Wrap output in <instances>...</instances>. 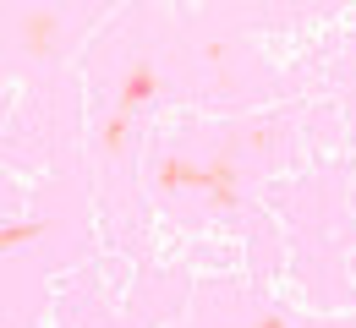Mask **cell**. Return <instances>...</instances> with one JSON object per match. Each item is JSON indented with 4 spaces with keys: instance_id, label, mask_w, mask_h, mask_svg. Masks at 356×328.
I'll use <instances>...</instances> for the list:
<instances>
[{
    "instance_id": "5",
    "label": "cell",
    "mask_w": 356,
    "mask_h": 328,
    "mask_svg": "<svg viewBox=\"0 0 356 328\" xmlns=\"http://www.w3.org/2000/svg\"><path fill=\"white\" fill-rule=\"evenodd\" d=\"M39 235H44V219H17V225L0 230V246L17 252V246H28V241H39Z\"/></svg>"
},
{
    "instance_id": "6",
    "label": "cell",
    "mask_w": 356,
    "mask_h": 328,
    "mask_svg": "<svg viewBox=\"0 0 356 328\" xmlns=\"http://www.w3.org/2000/svg\"><path fill=\"white\" fill-rule=\"evenodd\" d=\"M247 328H291V323H285L280 312H258V318H252V323H247Z\"/></svg>"
},
{
    "instance_id": "3",
    "label": "cell",
    "mask_w": 356,
    "mask_h": 328,
    "mask_svg": "<svg viewBox=\"0 0 356 328\" xmlns=\"http://www.w3.org/2000/svg\"><path fill=\"white\" fill-rule=\"evenodd\" d=\"M127 142H132V115L110 110V115L99 121V148H104L110 159H121V153H127Z\"/></svg>"
},
{
    "instance_id": "2",
    "label": "cell",
    "mask_w": 356,
    "mask_h": 328,
    "mask_svg": "<svg viewBox=\"0 0 356 328\" xmlns=\"http://www.w3.org/2000/svg\"><path fill=\"white\" fill-rule=\"evenodd\" d=\"M154 187L159 191H203L209 187V164H197V159H159V170H154Z\"/></svg>"
},
{
    "instance_id": "4",
    "label": "cell",
    "mask_w": 356,
    "mask_h": 328,
    "mask_svg": "<svg viewBox=\"0 0 356 328\" xmlns=\"http://www.w3.org/2000/svg\"><path fill=\"white\" fill-rule=\"evenodd\" d=\"M17 44L28 49V55H49V44H55L49 17H22V22H17Z\"/></svg>"
},
{
    "instance_id": "1",
    "label": "cell",
    "mask_w": 356,
    "mask_h": 328,
    "mask_svg": "<svg viewBox=\"0 0 356 328\" xmlns=\"http://www.w3.org/2000/svg\"><path fill=\"white\" fill-rule=\"evenodd\" d=\"M154 94H159V71H154L148 60H132L127 77H121V88H115V110H121V115H137L143 104H154Z\"/></svg>"
}]
</instances>
